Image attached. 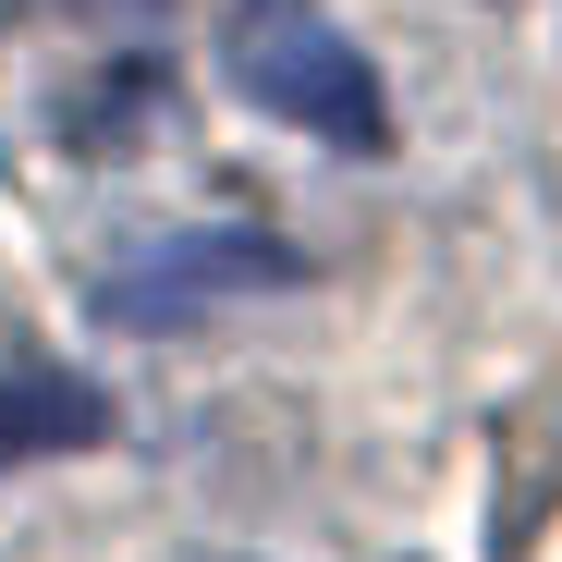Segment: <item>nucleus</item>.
I'll use <instances>...</instances> for the list:
<instances>
[{
	"label": "nucleus",
	"mask_w": 562,
	"mask_h": 562,
	"mask_svg": "<svg viewBox=\"0 0 562 562\" xmlns=\"http://www.w3.org/2000/svg\"><path fill=\"white\" fill-rule=\"evenodd\" d=\"M86 440H111V404L61 380V367H13L0 380V464H49V452H86Z\"/></svg>",
	"instance_id": "nucleus-3"
},
{
	"label": "nucleus",
	"mask_w": 562,
	"mask_h": 562,
	"mask_svg": "<svg viewBox=\"0 0 562 562\" xmlns=\"http://www.w3.org/2000/svg\"><path fill=\"white\" fill-rule=\"evenodd\" d=\"M74 13H86V25H147L159 0H74Z\"/></svg>",
	"instance_id": "nucleus-4"
},
{
	"label": "nucleus",
	"mask_w": 562,
	"mask_h": 562,
	"mask_svg": "<svg viewBox=\"0 0 562 562\" xmlns=\"http://www.w3.org/2000/svg\"><path fill=\"white\" fill-rule=\"evenodd\" d=\"M281 281H306V257L281 233H159L123 269L86 281V306H99V318H196L221 294H281Z\"/></svg>",
	"instance_id": "nucleus-2"
},
{
	"label": "nucleus",
	"mask_w": 562,
	"mask_h": 562,
	"mask_svg": "<svg viewBox=\"0 0 562 562\" xmlns=\"http://www.w3.org/2000/svg\"><path fill=\"white\" fill-rule=\"evenodd\" d=\"M233 86H245L257 111L306 123L318 147H355V159L392 147L380 74H367V49L318 13V0H245V13H233Z\"/></svg>",
	"instance_id": "nucleus-1"
}]
</instances>
